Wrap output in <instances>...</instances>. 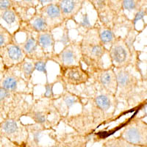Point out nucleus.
I'll return each instance as SVG.
<instances>
[{
  "label": "nucleus",
  "mask_w": 147,
  "mask_h": 147,
  "mask_svg": "<svg viewBox=\"0 0 147 147\" xmlns=\"http://www.w3.org/2000/svg\"><path fill=\"white\" fill-rule=\"evenodd\" d=\"M70 89L80 99L81 112L93 119L98 127L112 119L120 105L116 95L101 87L90 79L88 83Z\"/></svg>",
  "instance_id": "1"
},
{
  "label": "nucleus",
  "mask_w": 147,
  "mask_h": 147,
  "mask_svg": "<svg viewBox=\"0 0 147 147\" xmlns=\"http://www.w3.org/2000/svg\"><path fill=\"white\" fill-rule=\"evenodd\" d=\"M117 78L116 97L119 103L133 106L144 100L147 95L144 82L133 74L129 68L115 69Z\"/></svg>",
  "instance_id": "2"
},
{
  "label": "nucleus",
  "mask_w": 147,
  "mask_h": 147,
  "mask_svg": "<svg viewBox=\"0 0 147 147\" xmlns=\"http://www.w3.org/2000/svg\"><path fill=\"white\" fill-rule=\"evenodd\" d=\"M80 48L82 62L86 69L91 71L104 67V57L107 55L108 49L101 41L95 24L82 33Z\"/></svg>",
  "instance_id": "3"
},
{
  "label": "nucleus",
  "mask_w": 147,
  "mask_h": 147,
  "mask_svg": "<svg viewBox=\"0 0 147 147\" xmlns=\"http://www.w3.org/2000/svg\"><path fill=\"white\" fill-rule=\"evenodd\" d=\"M24 116L42 126L47 131L53 130L63 119L55 107L53 99H47L42 96L38 99H32Z\"/></svg>",
  "instance_id": "4"
},
{
  "label": "nucleus",
  "mask_w": 147,
  "mask_h": 147,
  "mask_svg": "<svg viewBox=\"0 0 147 147\" xmlns=\"http://www.w3.org/2000/svg\"><path fill=\"white\" fill-rule=\"evenodd\" d=\"M107 55L110 59V65L114 69L132 68L140 74L142 79L143 74L139 67L138 52L129 47L124 37L117 35L108 48Z\"/></svg>",
  "instance_id": "5"
},
{
  "label": "nucleus",
  "mask_w": 147,
  "mask_h": 147,
  "mask_svg": "<svg viewBox=\"0 0 147 147\" xmlns=\"http://www.w3.org/2000/svg\"><path fill=\"white\" fill-rule=\"evenodd\" d=\"M29 96H33V89L10 92L0 87V121L9 116L24 117L30 103Z\"/></svg>",
  "instance_id": "6"
},
{
  "label": "nucleus",
  "mask_w": 147,
  "mask_h": 147,
  "mask_svg": "<svg viewBox=\"0 0 147 147\" xmlns=\"http://www.w3.org/2000/svg\"><path fill=\"white\" fill-rule=\"evenodd\" d=\"M21 117L9 116L0 121V134L2 137L20 146L26 144L28 136L25 124L22 123Z\"/></svg>",
  "instance_id": "7"
},
{
  "label": "nucleus",
  "mask_w": 147,
  "mask_h": 147,
  "mask_svg": "<svg viewBox=\"0 0 147 147\" xmlns=\"http://www.w3.org/2000/svg\"><path fill=\"white\" fill-rule=\"evenodd\" d=\"M56 80L63 87L77 88L88 83L90 80V74L83 65L60 67Z\"/></svg>",
  "instance_id": "8"
},
{
  "label": "nucleus",
  "mask_w": 147,
  "mask_h": 147,
  "mask_svg": "<svg viewBox=\"0 0 147 147\" xmlns=\"http://www.w3.org/2000/svg\"><path fill=\"white\" fill-rule=\"evenodd\" d=\"M49 61L55 63L59 67L83 65L82 62L80 40H71L59 52H55L49 58Z\"/></svg>",
  "instance_id": "9"
},
{
  "label": "nucleus",
  "mask_w": 147,
  "mask_h": 147,
  "mask_svg": "<svg viewBox=\"0 0 147 147\" xmlns=\"http://www.w3.org/2000/svg\"><path fill=\"white\" fill-rule=\"evenodd\" d=\"M132 144L147 147V122L142 118L132 119L119 136Z\"/></svg>",
  "instance_id": "10"
},
{
  "label": "nucleus",
  "mask_w": 147,
  "mask_h": 147,
  "mask_svg": "<svg viewBox=\"0 0 147 147\" xmlns=\"http://www.w3.org/2000/svg\"><path fill=\"white\" fill-rule=\"evenodd\" d=\"M90 79L99 84L101 87L106 89L110 93L116 95L117 92V78L115 69L112 65L102 67L89 71Z\"/></svg>",
  "instance_id": "11"
},
{
  "label": "nucleus",
  "mask_w": 147,
  "mask_h": 147,
  "mask_svg": "<svg viewBox=\"0 0 147 147\" xmlns=\"http://www.w3.org/2000/svg\"><path fill=\"white\" fill-rule=\"evenodd\" d=\"M0 57L7 69L16 66L26 58L16 38L7 45L0 48Z\"/></svg>",
  "instance_id": "12"
},
{
  "label": "nucleus",
  "mask_w": 147,
  "mask_h": 147,
  "mask_svg": "<svg viewBox=\"0 0 147 147\" xmlns=\"http://www.w3.org/2000/svg\"><path fill=\"white\" fill-rule=\"evenodd\" d=\"M38 11L47 22L49 30L52 32L56 29L62 27L68 22L64 18L58 3L49 4L40 7L38 8Z\"/></svg>",
  "instance_id": "13"
},
{
  "label": "nucleus",
  "mask_w": 147,
  "mask_h": 147,
  "mask_svg": "<svg viewBox=\"0 0 147 147\" xmlns=\"http://www.w3.org/2000/svg\"><path fill=\"white\" fill-rule=\"evenodd\" d=\"M21 85L25 86L27 88H32L30 85H27L13 67L9 69L5 68L3 74L0 77V87L7 91L17 92L22 90L19 89Z\"/></svg>",
  "instance_id": "14"
},
{
  "label": "nucleus",
  "mask_w": 147,
  "mask_h": 147,
  "mask_svg": "<svg viewBox=\"0 0 147 147\" xmlns=\"http://www.w3.org/2000/svg\"><path fill=\"white\" fill-rule=\"evenodd\" d=\"M63 88L62 93L55 96L53 102L60 113L65 118L69 115V110L74 105L80 104V99L77 94L68 87H63Z\"/></svg>",
  "instance_id": "15"
},
{
  "label": "nucleus",
  "mask_w": 147,
  "mask_h": 147,
  "mask_svg": "<svg viewBox=\"0 0 147 147\" xmlns=\"http://www.w3.org/2000/svg\"><path fill=\"white\" fill-rule=\"evenodd\" d=\"M26 39L24 42H18L21 48L25 55L26 58L30 60L40 59H49V57L42 52L35 38V34L32 32H25Z\"/></svg>",
  "instance_id": "16"
},
{
  "label": "nucleus",
  "mask_w": 147,
  "mask_h": 147,
  "mask_svg": "<svg viewBox=\"0 0 147 147\" xmlns=\"http://www.w3.org/2000/svg\"><path fill=\"white\" fill-rule=\"evenodd\" d=\"M90 136H83L77 132H64L55 140L58 143L59 147H87Z\"/></svg>",
  "instance_id": "17"
},
{
  "label": "nucleus",
  "mask_w": 147,
  "mask_h": 147,
  "mask_svg": "<svg viewBox=\"0 0 147 147\" xmlns=\"http://www.w3.org/2000/svg\"><path fill=\"white\" fill-rule=\"evenodd\" d=\"M86 0H59L58 5L65 20L75 21V17L82 9Z\"/></svg>",
  "instance_id": "18"
},
{
  "label": "nucleus",
  "mask_w": 147,
  "mask_h": 147,
  "mask_svg": "<svg viewBox=\"0 0 147 147\" xmlns=\"http://www.w3.org/2000/svg\"><path fill=\"white\" fill-rule=\"evenodd\" d=\"M35 38L42 52L47 57L50 58L51 56L56 52H55L56 40L54 36L53 32L46 31V32H38L35 34Z\"/></svg>",
  "instance_id": "19"
},
{
  "label": "nucleus",
  "mask_w": 147,
  "mask_h": 147,
  "mask_svg": "<svg viewBox=\"0 0 147 147\" xmlns=\"http://www.w3.org/2000/svg\"><path fill=\"white\" fill-rule=\"evenodd\" d=\"M40 6L38 0H16V6L14 8L17 10L22 21H27Z\"/></svg>",
  "instance_id": "20"
},
{
  "label": "nucleus",
  "mask_w": 147,
  "mask_h": 147,
  "mask_svg": "<svg viewBox=\"0 0 147 147\" xmlns=\"http://www.w3.org/2000/svg\"><path fill=\"white\" fill-rule=\"evenodd\" d=\"M13 68L19 74V75L24 80L27 85H31L32 75L35 71L32 60L25 58L22 63L13 66Z\"/></svg>",
  "instance_id": "21"
},
{
  "label": "nucleus",
  "mask_w": 147,
  "mask_h": 147,
  "mask_svg": "<svg viewBox=\"0 0 147 147\" xmlns=\"http://www.w3.org/2000/svg\"><path fill=\"white\" fill-rule=\"evenodd\" d=\"M27 128L28 136H27V142L25 144L31 146H36L40 145V140L41 138V135L44 131H47L42 126L33 124H25Z\"/></svg>",
  "instance_id": "22"
},
{
  "label": "nucleus",
  "mask_w": 147,
  "mask_h": 147,
  "mask_svg": "<svg viewBox=\"0 0 147 147\" xmlns=\"http://www.w3.org/2000/svg\"><path fill=\"white\" fill-rule=\"evenodd\" d=\"M0 21L5 22L10 27H16V30L22 22L20 15L15 8L0 10Z\"/></svg>",
  "instance_id": "23"
},
{
  "label": "nucleus",
  "mask_w": 147,
  "mask_h": 147,
  "mask_svg": "<svg viewBox=\"0 0 147 147\" xmlns=\"http://www.w3.org/2000/svg\"><path fill=\"white\" fill-rule=\"evenodd\" d=\"M95 24L96 25L99 38H100L101 41L102 42V44L105 46L107 48V47H110V45L113 43V41L117 37L116 32L113 29L101 25L97 21L96 22Z\"/></svg>",
  "instance_id": "24"
},
{
  "label": "nucleus",
  "mask_w": 147,
  "mask_h": 147,
  "mask_svg": "<svg viewBox=\"0 0 147 147\" xmlns=\"http://www.w3.org/2000/svg\"><path fill=\"white\" fill-rule=\"evenodd\" d=\"M121 6L124 12L128 11L134 16L139 9L146 7V5L143 0H121Z\"/></svg>",
  "instance_id": "25"
},
{
  "label": "nucleus",
  "mask_w": 147,
  "mask_h": 147,
  "mask_svg": "<svg viewBox=\"0 0 147 147\" xmlns=\"http://www.w3.org/2000/svg\"><path fill=\"white\" fill-rule=\"evenodd\" d=\"M93 6L96 13L105 10L111 5V0H86Z\"/></svg>",
  "instance_id": "26"
},
{
  "label": "nucleus",
  "mask_w": 147,
  "mask_h": 147,
  "mask_svg": "<svg viewBox=\"0 0 147 147\" xmlns=\"http://www.w3.org/2000/svg\"><path fill=\"white\" fill-rule=\"evenodd\" d=\"M57 83H58V81L56 79H55V81H53L52 82H49L48 81V80H47V82L44 85L45 91H44V94L42 95V96L44 97V98H47V99H53L55 97V94H54L53 91V88Z\"/></svg>",
  "instance_id": "27"
},
{
  "label": "nucleus",
  "mask_w": 147,
  "mask_h": 147,
  "mask_svg": "<svg viewBox=\"0 0 147 147\" xmlns=\"http://www.w3.org/2000/svg\"><path fill=\"white\" fill-rule=\"evenodd\" d=\"M16 38V35L10 31L0 32V48L7 45Z\"/></svg>",
  "instance_id": "28"
},
{
  "label": "nucleus",
  "mask_w": 147,
  "mask_h": 147,
  "mask_svg": "<svg viewBox=\"0 0 147 147\" xmlns=\"http://www.w3.org/2000/svg\"><path fill=\"white\" fill-rule=\"evenodd\" d=\"M35 66V70L38 71L39 72H42L46 75L47 78V65L48 62L49 61V59H40V60H32Z\"/></svg>",
  "instance_id": "29"
},
{
  "label": "nucleus",
  "mask_w": 147,
  "mask_h": 147,
  "mask_svg": "<svg viewBox=\"0 0 147 147\" xmlns=\"http://www.w3.org/2000/svg\"><path fill=\"white\" fill-rule=\"evenodd\" d=\"M67 24H64L63 26V35L60 38V39L59 40H56V42H60L61 44L63 45V47H65V45H67L68 44H69L71 40V39L70 38V37H69V28L67 27L66 26Z\"/></svg>",
  "instance_id": "30"
},
{
  "label": "nucleus",
  "mask_w": 147,
  "mask_h": 147,
  "mask_svg": "<svg viewBox=\"0 0 147 147\" xmlns=\"http://www.w3.org/2000/svg\"><path fill=\"white\" fill-rule=\"evenodd\" d=\"M146 17V7H143L139 9L136 13L134 14V17L132 19V23L135 26H136V24L140 20H143L144 23V18Z\"/></svg>",
  "instance_id": "31"
},
{
  "label": "nucleus",
  "mask_w": 147,
  "mask_h": 147,
  "mask_svg": "<svg viewBox=\"0 0 147 147\" xmlns=\"http://www.w3.org/2000/svg\"><path fill=\"white\" fill-rule=\"evenodd\" d=\"M15 6L16 0H2V1H0V10L14 8Z\"/></svg>",
  "instance_id": "32"
},
{
  "label": "nucleus",
  "mask_w": 147,
  "mask_h": 147,
  "mask_svg": "<svg viewBox=\"0 0 147 147\" xmlns=\"http://www.w3.org/2000/svg\"><path fill=\"white\" fill-rule=\"evenodd\" d=\"M102 147H121L119 138L115 137L108 139L103 143Z\"/></svg>",
  "instance_id": "33"
},
{
  "label": "nucleus",
  "mask_w": 147,
  "mask_h": 147,
  "mask_svg": "<svg viewBox=\"0 0 147 147\" xmlns=\"http://www.w3.org/2000/svg\"><path fill=\"white\" fill-rule=\"evenodd\" d=\"M75 23L77 24L79 27L83 29L84 32L86 31V30H88L89 28H90V27H92V25H90V22H89L88 18L87 15H84L83 18H82V22H81L80 23H78V22H75Z\"/></svg>",
  "instance_id": "34"
},
{
  "label": "nucleus",
  "mask_w": 147,
  "mask_h": 147,
  "mask_svg": "<svg viewBox=\"0 0 147 147\" xmlns=\"http://www.w3.org/2000/svg\"><path fill=\"white\" fill-rule=\"evenodd\" d=\"M0 147H21L20 146L16 145L8 139L2 137L0 140Z\"/></svg>",
  "instance_id": "35"
},
{
  "label": "nucleus",
  "mask_w": 147,
  "mask_h": 147,
  "mask_svg": "<svg viewBox=\"0 0 147 147\" xmlns=\"http://www.w3.org/2000/svg\"><path fill=\"white\" fill-rule=\"evenodd\" d=\"M119 138V144H120L121 147H143V146H137L135 145V144H132L130 143L127 142L126 140H123L121 138Z\"/></svg>",
  "instance_id": "36"
},
{
  "label": "nucleus",
  "mask_w": 147,
  "mask_h": 147,
  "mask_svg": "<svg viewBox=\"0 0 147 147\" xmlns=\"http://www.w3.org/2000/svg\"><path fill=\"white\" fill-rule=\"evenodd\" d=\"M40 7H43L45 5H49V4H57L58 3L59 0H38Z\"/></svg>",
  "instance_id": "37"
},
{
  "label": "nucleus",
  "mask_w": 147,
  "mask_h": 147,
  "mask_svg": "<svg viewBox=\"0 0 147 147\" xmlns=\"http://www.w3.org/2000/svg\"><path fill=\"white\" fill-rule=\"evenodd\" d=\"M5 69V65H4L3 62H2V58H1V57H0V77H1L2 74H3Z\"/></svg>",
  "instance_id": "38"
},
{
  "label": "nucleus",
  "mask_w": 147,
  "mask_h": 147,
  "mask_svg": "<svg viewBox=\"0 0 147 147\" xmlns=\"http://www.w3.org/2000/svg\"><path fill=\"white\" fill-rule=\"evenodd\" d=\"M142 81L144 82V83H146L147 85V65H146V73L144 75H143L142 77Z\"/></svg>",
  "instance_id": "39"
},
{
  "label": "nucleus",
  "mask_w": 147,
  "mask_h": 147,
  "mask_svg": "<svg viewBox=\"0 0 147 147\" xmlns=\"http://www.w3.org/2000/svg\"><path fill=\"white\" fill-rule=\"evenodd\" d=\"M6 31H10V30H7L5 27H4L2 24L0 23V32H6Z\"/></svg>",
  "instance_id": "40"
},
{
  "label": "nucleus",
  "mask_w": 147,
  "mask_h": 147,
  "mask_svg": "<svg viewBox=\"0 0 147 147\" xmlns=\"http://www.w3.org/2000/svg\"><path fill=\"white\" fill-rule=\"evenodd\" d=\"M44 147H59L58 146V143L57 142V140H55V142L52 145H49V146H46Z\"/></svg>",
  "instance_id": "41"
},
{
  "label": "nucleus",
  "mask_w": 147,
  "mask_h": 147,
  "mask_svg": "<svg viewBox=\"0 0 147 147\" xmlns=\"http://www.w3.org/2000/svg\"><path fill=\"white\" fill-rule=\"evenodd\" d=\"M146 18H147V5H146ZM145 26H146V27H147V23L146 24Z\"/></svg>",
  "instance_id": "42"
},
{
  "label": "nucleus",
  "mask_w": 147,
  "mask_h": 147,
  "mask_svg": "<svg viewBox=\"0 0 147 147\" xmlns=\"http://www.w3.org/2000/svg\"><path fill=\"white\" fill-rule=\"evenodd\" d=\"M143 1H144V2L146 3V5H147V0H143Z\"/></svg>",
  "instance_id": "43"
},
{
  "label": "nucleus",
  "mask_w": 147,
  "mask_h": 147,
  "mask_svg": "<svg viewBox=\"0 0 147 147\" xmlns=\"http://www.w3.org/2000/svg\"><path fill=\"white\" fill-rule=\"evenodd\" d=\"M0 1H2V0H0Z\"/></svg>",
  "instance_id": "44"
}]
</instances>
